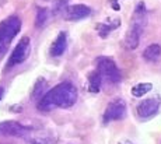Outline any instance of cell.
<instances>
[{"instance_id":"1","label":"cell","mask_w":161,"mask_h":144,"mask_svg":"<svg viewBox=\"0 0 161 144\" xmlns=\"http://www.w3.org/2000/svg\"><path fill=\"white\" fill-rule=\"evenodd\" d=\"M77 101V90L72 83H62L49 90L38 102V109L51 111L53 108H70Z\"/></svg>"},{"instance_id":"2","label":"cell","mask_w":161,"mask_h":144,"mask_svg":"<svg viewBox=\"0 0 161 144\" xmlns=\"http://www.w3.org/2000/svg\"><path fill=\"white\" fill-rule=\"evenodd\" d=\"M21 29V20L15 16L6 18L0 23V51L7 48V45L11 42V39L20 32Z\"/></svg>"},{"instance_id":"3","label":"cell","mask_w":161,"mask_h":144,"mask_svg":"<svg viewBox=\"0 0 161 144\" xmlns=\"http://www.w3.org/2000/svg\"><path fill=\"white\" fill-rule=\"evenodd\" d=\"M97 72L103 78H107L109 83H119L120 81V72L116 67L114 60L109 57L101 56L97 59Z\"/></svg>"},{"instance_id":"4","label":"cell","mask_w":161,"mask_h":144,"mask_svg":"<svg viewBox=\"0 0 161 144\" xmlns=\"http://www.w3.org/2000/svg\"><path fill=\"white\" fill-rule=\"evenodd\" d=\"M126 116V104L123 99H114L108 104L104 113V123L111 120H120Z\"/></svg>"},{"instance_id":"5","label":"cell","mask_w":161,"mask_h":144,"mask_svg":"<svg viewBox=\"0 0 161 144\" xmlns=\"http://www.w3.org/2000/svg\"><path fill=\"white\" fill-rule=\"evenodd\" d=\"M30 52V38L28 36H24V38L20 39V42L17 44V46L14 48L13 53H11L10 59H8L7 67L10 69L11 66H15V64L23 63L24 60L27 59Z\"/></svg>"},{"instance_id":"6","label":"cell","mask_w":161,"mask_h":144,"mask_svg":"<svg viewBox=\"0 0 161 144\" xmlns=\"http://www.w3.org/2000/svg\"><path fill=\"white\" fill-rule=\"evenodd\" d=\"M160 104H161V101H160L158 95L142 101V102L137 105V109H136V111H137V115L143 119H147V118H150V116L156 115L157 111H158V108H160Z\"/></svg>"},{"instance_id":"7","label":"cell","mask_w":161,"mask_h":144,"mask_svg":"<svg viewBox=\"0 0 161 144\" xmlns=\"http://www.w3.org/2000/svg\"><path fill=\"white\" fill-rule=\"evenodd\" d=\"M91 14V8L86 4H73V6H66L63 10V16L69 21H76V20H83V18L88 17Z\"/></svg>"},{"instance_id":"8","label":"cell","mask_w":161,"mask_h":144,"mask_svg":"<svg viewBox=\"0 0 161 144\" xmlns=\"http://www.w3.org/2000/svg\"><path fill=\"white\" fill-rule=\"evenodd\" d=\"M28 127L20 125L18 122H2L0 123V134L4 136H23Z\"/></svg>"},{"instance_id":"9","label":"cell","mask_w":161,"mask_h":144,"mask_svg":"<svg viewBox=\"0 0 161 144\" xmlns=\"http://www.w3.org/2000/svg\"><path fill=\"white\" fill-rule=\"evenodd\" d=\"M146 21H147L146 6H144V3H139L137 7H136V10H135V13H133L130 25H136V27H139V28L143 29L144 25H146Z\"/></svg>"},{"instance_id":"10","label":"cell","mask_w":161,"mask_h":144,"mask_svg":"<svg viewBox=\"0 0 161 144\" xmlns=\"http://www.w3.org/2000/svg\"><path fill=\"white\" fill-rule=\"evenodd\" d=\"M66 45H67L66 32H60L58 35V38L53 41L52 46H51V55H52V56H55V57L63 55V52L66 51Z\"/></svg>"},{"instance_id":"11","label":"cell","mask_w":161,"mask_h":144,"mask_svg":"<svg viewBox=\"0 0 161 144\" xmlns=\"http://www.w3.org/2000/svg\"><path fill=\"white\" fill-rule=\"evenodd\" d=\"M142 31L143 29L139 28L136 25H130L128 34L125 36V42H126V46L129 49H136L139 45V39H140V35H142Z\"/></svg>"},{"instance_id":"12","label":"cell","mask_w":161,"mask_h":144,"mask_svg":"<svg viewBox=\"0 0 161 144\" xmlns=\"http://www.w3.org/2000/svg\"><path fill=\"white\" fill-rule=\"evenodd\" d=\"M161 56V46L158 44H153L150 46H147L143 52V57L148 62H156L157 59Z\"/></svg>"},{"instance_id":"13","label":"cell","mask_w":161,"mask_h":144,"mask_svg":"<svg viewBox=\"0 0 161 144\" xmlns=\"http://www.w3.org/2000/svg\"><path fill=\"white\" fill-rule=\"evenodd\" d=\"M101 80H103V77L100 76V73L95 70V72H92L91 74L88 76V91H91V93H98L101 88Z\"/></svg>"},{"instance_id":"14","label":"cell","mask_w":161,"mask_h":144,"mask_svg":"<svg viewBox=\"0 0 161 144\" xmlns=\"http://www.w3.org/2000/svg\"><path fill=\"white\" fill-rule=\"evenodd\" d=\"M120 25V21H119V18H115L114 20V23L111 24V23H103L101 25H98V31H100V36H103V38H107L108 36V34H109L112 29H115L118 28V27Z\"/></svg>"},{"instance_id":"15","label":"cell","mask_w":161,"mask_h":144,"mask_svg":"<svg viewBox=\"0 0 161 144\" xmlns=\"http://www.w3.org/2000/svg\"><path fill=\"white\" fill-rule=\"evenodd\" d=\"M150 90H153V84L151 83H142V84H137L132 88V95L140 98V97L146 95Z\"/></svg>"},{"instance_id":"16","label":"cell","mask_w":161,"mask_h":144,"mask_svg":"<svg viewBox=\"0 0 161 144\" xmlns=\"http://www.w3.org/2000/svg\"><path fill=\"white\" fill-rule=\"evenodd\" d=\"M46 20H48V10L46 8H38V11H36V20H35V25L38 27V28H41V27L45 25Z\"/></svg>"},{"instance_id":"17","label":"cell","mask_w":161,"mask_h":144,"mask_svg":"<svg viewBox=\"0 0 161 144\" xmlns=\"http://www.w3.org/2000/svg\"><path fill=\"white\" fill-rule=\"evenodd\" d=\"M67 3H69V0H55L53 3V13L56 14L59 11L64 10V7L67 6Z\"/></svg>"},{"instance_id":"18","label":"cell","mask_w":161,"mask_h":144,"mask_svg":"<svg viewBox=\"0 0 161 144\" xmlns=\"http://www.w3.org/2000/svg\"><path fill=\"white\" fill-rule=\"evenodd\" d=\"M45 85H46V83H45L44 80H42V78H39L38 84H36V87H35V91H34V97H36V95H38V94L42 91L41 88H42V87H45Z\"/></svg>"},{"instance_id":"19","label":"cell","mask_w":161,"mask_h":144,"mask_svg":"<svg viewBox=\"0 0 161 144\" xmlns=\"http://www.w3.org/2000/svg\"><path fill=\"white\" fill-rule=\"evenodd\" d=\"M112 7L115 8V10H119V4H116V3H114V4H112Z\"/></svg>"},{"instance_id":"20","label":"cell","mask_w":161,"mask_h":144,"mask_svg":"<svg viewBox=\"0 0 161 144\" xmlns=\"http://www.w3.org/2000/svg\"><path fill=\"white\" fill-rule=\"evenodd\" d=\"M3 94H4V91H3V88L0 87V99H2V98H3Z\"/></svg>"},{"instance_id":"21","label":"cell","mask_w":161,"mask_h":144,"mask_svg":"<svg viewBox=\"0 0 161 144\" xmlns=\"http://www.w3.org/2000/svg\"><path fill=\"white\" fill-rule=\"evenodd\" d=\"M120 144H132L130 141H125V143H120Z\"/></svg>"}]
</instances>
